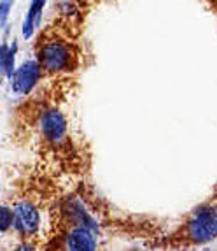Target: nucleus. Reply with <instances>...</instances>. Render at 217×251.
Here are the masks:
<instances>
[{
	"label": "nucleus",
	"mask_w": 217,
	"mask_h": 251,
	"mask_svg": "<svg viewBox=\"0 0 217 251\" xmlns=\"http://www.w3.org/2000/svg\"><path fill=\"white\" fill-rule=\"evenodd\" d=\"M188 235L193 243H210L217 237V211L210 205H203L195 211L188 223Z\"/></svg>",
	"instance_id": "f03ea898"
},
{
	"label": "nucleus",
	"mask_w": 217,
	"mask_h": 251,
	"mask_svg": "<svg viewBox=\"0 0 217 251\" xmlns=\"http://www.w3.org/2000/svg\"><path fill=\"white\" fill-rule=\"evenodd\" d=\"M37 60L42 71L47 72H62L72 67V53L70 46L62 41H47L41 44L37 50Z\"/></svg>",
	"instance_id": "f257e3e1"
},
{
	"label": "nucleus",
	"mask_w": 217,
	"mask_h": 251,
	"mask_svg": "<svg viewBox=\"0 0 217 251\" xmlns=\"http://www.w3.org/2000/svg\"><path fill=\"white\" fill-rule=\"evenodd\" d=\"M16 54H18L16 39L11 44H7V42L2 44V50H0V69H2V74L7 79H11V75L16 71Z\"/></svg>",
	"instance_id": "6e6552de"
},
{
	"label": "nucleus",
	"mask_w": 217,
	"mask_h": 251,
	"mask_svg": "<svg viewBox=\"0 0 217 251\" xmlns=\"http://www.w3.org/2000/svg\"><path fill=\"white\" fill-rule=\"evenodd\" d=\"M16 251H35V250L32 246H28V244H23V246H20Z\"/></svg>",
	"instance_id": "9b49d317"
},
{
	"label": "nucleus",
	"mask_w": 217,
	"mask_h": 251,
	"mask_svg": "<svg viewBox=\"0 0 217 251\" xmlns=\"http://www.w3.org/2000/svg\"><path fill=\"white\" fill-rule=\"evenodd\" d=\"M68 251H96V239L88 226H77L67 239Z\"/></svg>",
	"instance_id": "423d86ee"
},
{
	"label": "nucleus",
	"mask_w": 217,
	"mask_h": 251,
	"mask_svg": "<svg viewBox=\"0 0 217 251\" xmlns=\"http://www.w3.org/2000/svg\"><path fill=\"white\" fill-rule=\"evenodd\" d=\"M14 5V0H0V25L2 28H5L9 20V13H11V7Z\"/></svg>",
	"instance_id": "1a4fd4ad"
},
{
	"label": "nucleus",
	"mask_w": 217,
	"mask_h": 251,
	"mask_svg": "<svg viewBox=\"0 0 217 251\" xmlns=\"http://www.w3.org/2000/svg\"><path fill=\"white\" fill-rule=\"evenodd\" d=\"M44 7H46V0H30V7L25 14V20H23V26H21V34L26 41L34 35L35 28L41 23Z\"/></svg>",
	"instance_id": "0eeeda50"
},
{
	"label": "nucleus",
	"mask_w": 217,
	"mask_h": 251,
	"mask_svg": "<svg viewBox=\"0 0 217 251\" xmlns=\"http://www.w3.org/2000/svg\"><path fill=\"white\" fill-rule=\"evenodd\" d=\"M0 214H2V230L5 232L9 226L14 225V211L7 209V207H2Z\"/></svg>",
	"instance_id": "9d476101"
},
{
	"label": "nucleus",
	"mask_w": 217,
	"mask_h": 251,
	"mask_svg": "<svg viewBox=\"0 0 217 251\" xmlns=\"http://www.w3.org/2000/svg\"><path fill=\"white\" fill-rule=\"evenodd\" d=\"M42 67L39 60H25L11 75V88L16 95H28L41 79Z\"/></svg>",
	"instance_id": "7ed1b4c3"
},
{
	"label": "nucleus",
	"mask_w": 217,
	"mask_h": 251,
	"mask_svg": "<svg viewBox=\"0 0 217 251\" xmlns=\"http://www.w3.org/2000/svg\"><path fill=\"white\" fill-rule=\"evenodd\" d=\"M39 222H41V216H39V211L34 204L30 202H20L14 207V225L21 234L30 235L37 232Z\"/></svg>",
	"instance_id": "39448f33"
},
{
	"label": "nucleus",
	"mask_w": 217,
	"mask_h": 251,
	"mask_svg": "<svg viewBox=\"0 0 217 251\" xmlns=\"http://www.w3.org/2000/svg\"><path fill=\"white\" fill-rule=\"evenodd\" d=\"M41 132L49 143H62L63 139H65V134H67L65 116L60 111H56V109L46 111L41 118Z\"/></svg>",
	"instance_id": "20e7f679"
}]
</instances>
